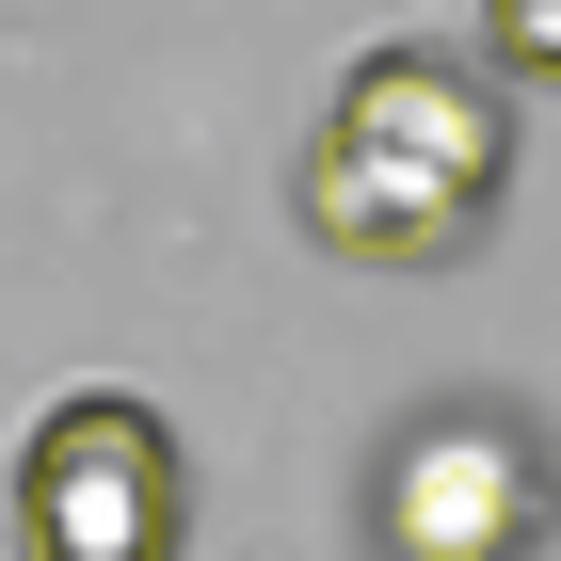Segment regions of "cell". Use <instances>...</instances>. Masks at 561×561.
I'll return each mask as SVG.
<instances>
[{
  "label": "cell",
  "mask_w": 561,
  "mask_h": 561,
  "mask_svg": "<svg viewBox=\"0 0 561 561\" xmlns=\"http://www.w3.org/2000/svg\"><path fill=\"white\" fill-rule=\"evenodd\" d=\"M514 193V96L497 48H353L321 129H305V241L353 273H449Z\"/></svg>",
  "instance_id": "cell-1"
},
{
  "label": "cell",
  "mask_w": 561,
  "mask_h": 561,
  "mask_svg": "<svg viewBox=\"0 0 561 561\" xmlns=\"http://www.w3.org/2000/svg\"><path fill=\"white\" fill-rule=\"evenodd\" d=\"M193 546V449L161 401L65 386L16 433V561H176Z\"/></svg>",
  "instance_id": "cell-2"
},
{
  "label": "cell",
  "mask_w": 561,
  "mask_h": 561,
  "mask_svg": "<svg viewBox=\"0 0 561 561\" xmlns=\"http://www.w3.org/2000/svg\"><path fill=\"white\" fill-rule=\"evenodd\" d=\"M561 529V466L514 401H433L369 466V561H529Z\"/></svg>",
  "instance_id": "cell-3"
},
{
  "label": "cell",
  "mask_w": 561,
  "mask_h": 561,
  "mask_svg": "<svg viewBox=\"0 0 561 561\" xmlns=\"http://www.w3.org/2000/svg\"><path fill=\"white\" fill-rule=\"evenodd\" d=\"M481 48L497 81H561V0H481Z\"/></svg>",
  "instance_id": "cell-4"
}]
</instances>
